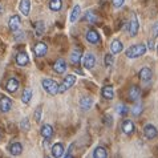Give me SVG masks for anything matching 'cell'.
Here are the masks:
<instances>
[{
  "label": "cell",
  "mask_w": 158,
  "mask_h": 158,
  "mask_svg": "<svg viewBox=\"0 0 158 158\" xmlns=\"http://www.w3.org/2000/svg\"><path fill=\"white\" fill-rule=\"evenodd\" d=\"M49 8H51V11L59 12L61 8H63V0H51L49 2Z\"/></svg>",
  "instance_id": "cell-28"
},
{
  "label": "cell",
  "mask_w": 158,
  "mask_h": 158,
  "mask_svg": "<svg viewBox=\"0 0 158 158\" xmlns=\"http://www.w3.org/2000/svg\"><path fill=\"white\" fill-rule=\"evenodd\" d=\"M113 118H112V116L110 114H108V116H105L104 117V122H105V125H108V126H112V121Z\"/></svg>",
  "instance_id": "cell-37"
},
{
  "label": "cell",
  "mask_w": 158,
  "mask_h": 158,
  "mask_svg": "<svg viewBox=\"0 0 158 158\" xmlns=\"http://www.w3.org/2000/svg\"><path fill=\"white\" fill-rule=\"evenodd\" d=\"M80 14H81V7L80 6H74L72 12H71V17H69L71 23H76V21L78 20V17H80Z\"/></svg>",
  "instance_id": "cell-24"
},
{
  "label": "cell",
  "mask_w": 158,
  "mask_h": 158,
  "mask_svg": "<svg viewBox=\"0 0 158 158\" xmlns=\"http://www.w3.org/2000/svg\"><path fill=\"white\" fill-rule=\"evenodd\" d=\"M21 129L25 130V131H28L29 130V122H28V118H23V121H21Z\"/></svg>",
  "instance_id": "cell-35"
},
{
  "label": "cell",
  "mask_w": 158,
  "mask_h": 158,
  "mask_svg": "<svg viewBox=\"0 0 158 158\" xmlns=\"http://www.w3.org/2000/svg\"><path fill=\"white\" fill-rule=\"evenodd\" d=\"M47 52H48V45L45 43H37L36 45L33 47V53L37 56V57H44V56L47 55Z\"/></svg>",
  "instance_id": "cell-7"
},
{
  "label": "cell",
  "mask_w": 158,
  "mask_h": 158,
  "mask_svg": "<svg viewBox=\"0 0 158 158\" xmlns=\"http://www.w3.org/2000/svg\"><path fill=\"white\" fill-rule=\"evenodd\" d=\"M8 25H10V29L12 31V32H16V31L20 28V25H21L20 16L19 15H14L10 19V21H8Z\"/></svg>",
  "instance_id": "cell-11"
},
{
  "label": "cell",
  "mask_w": 158,
  "mask_h": 158,
  "mask_svg": "<svg viewBox=\"0 0 158 158\" xmlns=\"http://www.w3.org/2000/svg\"><path fill=\"white\" fill-rule=\"evenodd\" d=\"M64 146H63V143H55L53 146H52V157H56V158H59V157H63L64 156Z\"/></svg>",
  "instance_id": "cell-20"
},
{
  "label": "cell",
  "mask_w": 158,
  "mask_h": 158,
  "mask_svg": "<svg viewBox=\"0 0 158 158\" xmlns=\"http://www.w3.org/2000/svg\"><path fill=\"white\" fill-rule=\"evenodd\" d=\"M148 48L143 45V44H134V45L129 47L128 49H126L125 55L128 59H137V57H141L146 53Z\"/></svg>",
  "instance_id": "cell-1"
},
{
  "label": "cell",
  "mask_w": 158,
  "mask_h": 158,
  "mask_svg": "<svg viewBox=\"0 0 158 158\" xmlns=\"http://www.w3.org/2000/svg\"><path fill=\"white\" fill-rule=\"evenodd\" d=\"M41 85H43V89L45 90L48 94L56 96L59 93V84L55 80H52V78H44L41 81Z\"/></svg>",
  "instance_id": "cell-2"
},
{
  "label": "cell",
  "mask_w": 158,
  "mask_h": 158,
  "mask_svg": "<svg viewBox=\"0 0 158 158\" xmlns=\"http://www.w3.org/2000/svg\"><path fill=\"white\" fill-rule=\"evenodd\" d=\"M134 124L131 120H124V122H122V131L126 134V135H130L134 133Z\"/></svg>",
  "instance_id": "cell-13"
},
{
  "label": "cell",
  "mask_w": 158,
  "mask_h": 158,
  "mask_svg": "<svg viewBox=\"0 0 158 158\" xmlns=\"http://www.w3.org/2000/svg\"><path fill=\"white\" fill-rule=\"evenodd\" d=\"M104 63H105V67L106 68H110L113 63H114V57H113V53H106L104 57Z\"/></svg>",
  "instance_id": "cell-33"
},
{
  "label": "cell",
  "mask_w": 158,
  "mask_h": 158,
  "mask_svg": "<svg viewBox=\"0 0 158 158\" xmlns=\"http://www.w3.org/2000/svg\"><path fill=\"white\" fill-rule=\"evenodd\" d=\"M10 153L12 156H20L23 153V145L20 142H14L10 146Z\"/></svg>",
  "instance_id": "cell-22"
},
{
  "label": "cell",
  "mask_w": 158,
  "mask_h": 158,
  "mask_svg": "<svg viewBox=\"0 0 158 158\" xmlns=\"http://www.w3.org/2000/svg\"><path fill=\"white\" fill-rule=\"evenodd\" d=\"M93 157L94 158H106L108 157L106 149H105L104 146H97L94 149V152H93Z\"/></svg>",
  "instance_id": "cell-25"
},
{
  "label": "cell",
  "mask_w": 158,
  "mask_h": 158,
  "mask_svg": "<svg viewBox=\"0 0 158 158\" xmlns=\"http://www.w3.org/2000/svg\"><path fill=\"white\" fill-rule=\"evenodd\" d=\"M21 39H24V33H16L15 35V40H21Z\"/></svg>",
  "instance_id": "cell-41"
},
{
  "label": "cell",
  "mask_w": 158,
  "mask_h": 158,
  "mask_svg": "<svg viewBox=\"0 0 158 158\" xmlns=\"http://www.w3.org/2000/svg\"><path fill=\"white\" fill-rule=\"evenodd\" d=\"M97 20H98L97 15L93 14L92 11H88L86 14H85V21H86V23H89V24H94Z\"/></svg>",
  "instance_id": "cell-31"
},
{
  "label": "cell",
  "mask_w": 158,
  "mask_h": 158,
  "mask_svg": "<svg viewBox=\"0 0 158 158\" xmlns=\"http://www.w3.org/2000/svg\"><path fill=\"white\" fill-rule=\"evenodd\" d=\"M86 37V41L90 43V44H98L101 41V37H100V33L97 32L96 29H89L85 35Z\"/></svg>",
  "instance_id": "cell-8"
},
{
  "label": "cell",
  "mask_w": 158,
  "mask_h": 158,
  "mask_svg": "<svg viewBox=\"0 0 158 158\" xmlns=\"http://www.w3.org/2000/svg\"><path fill=\"white\" fill-rule=\"evenodd\" d=\"M40 133H41V135H43V138H44V139L49 141V139L52 138V135H53V128H52L49 124H45V125H43V126H41Z\"/></svg>",
  "instance_id": "cell-12"
},
{
  "label": "cell",
  "mask_w": 158,
  "mask_h": 158,
  "mask_svg": "<svg viewBox=\"0 0 158 158\" xmlns=\"http://www.w3.org/2000/svg\"><path fill=\"white\" fill-rule=\"evenodd\" d=\"M139 96H141V90H139V88H138V86L133 85V86H130V88H129L128 97H129L130 101H133V102H134V101L139 100Z\"/></svg>",
  "instance_id": "cell-14"
},
{
  "label": "cell",
  "mask_w": 158,
  "mask_h": 158,
  "mask_svg": "<svg viewBox=\"0 0 158 158\" xmlns=\"http://www.w3.org/2000/svg\"><path fill=\"white\" fill-rule=\"evenodd\" d=\"M76 80H77V77L74 76V74H67L63 84L59 85V93H64V92H67L68 89H71V88L76 84Z\"/></svg>",
  "instance_id": "cell-3"
},
{
  "label": "cell",
  "mask_w": 158,
  "mask_h": 158,
  "mask_svg": "<svg viewBox=\"0 0 158 158\" xmlns=\"http://www.w3.org/2000/svg\"><path fill=\"white\" fill-rule=\"evenodd\" d=\"M112 3H113V7L114 8H121L122 6H124L125 0H112Z\"/></svg>",
  "instance_id": "cell-36"
},
{
  "label": "cell",
  "mask_w": 158,
  "mask_h": 158,
  "mask_svg": "<svg viewBox=\"0 0 158 158\" xmlns=\"http://www.w3.org/2000/svg\"><path fill=\"white\" fill-rule=\"evenodd\" d=\"M158 37V21L153 25V39H156Z\"/></svg>",
  "instance_id": "cell-40"
},
{
  "label": "cell",
  "mask_w": 158,
  "mask_h": 158,
  "mask_svg": "<svg viewBox=\"0 0 158 158\" xmlns=\"http://www.w3.org/2000/svg\"><path fill=\"white\" fill-rule=\"evenodd\" d=\"M138 29H139V21L137 19V15L133 14L131 15V19H130V23H129V33L131 37H135L138 33Z\"/></svg>",
  "instance_id": "cell-4"
},
{
  "label": "cell",
  "mask_w": 158,
  "mask_h": 158,
  "mask_svg": "<svg viewBox=\"0 0 158 158\" xmlns=\"http://www.w3.org/2000/svg\"><path fill=\"white\" fill-rule=\"evenodd\" d=\"M73 149H74V143H71L69 145V149H68V153H65V157L69 158L73 156Z\"/></svg>",
  "instance_id": "cell-38"
},
{
  "label": "cell",
  "mask_w": 158,
  "mask_h": 158,
  "mask_svg": "<svg viewBox=\"0 0 158 158\" xmlns=\"http://www.w3.org/2000/svg\"><path fill=\"white\" fill-rule=\"evenodd\" d=\"M44 31H45V25H44V23L43 21H37V23L35 24V33H36V36L37 37L43 36Z\"/></svg>",
  "instance_id": "cell-30"
},
{
  "label": "cell",
  "mask_w": 158,
  "mask_h": 158,
  "mask_svg": "<svg viewBox=\"0 0 158 158\" xmlns=\"http://www.w3.org/2000/svg\"><path fill=\"white\" fill-rule=\"evenodd\" d=\"M138 76H139V78H141L142 81H150L152 80V77H153V72H152V69L150 68H148V67H143L141 71H139V73H138Z\"/></svg>",
  "instance_id": "cell-17"
},
{
  "label": "cell",
  "mask_w": 158,
  "mask_h": 158,
  "mask_svg": "<svg viewBox=\"0 0 158 158\" xmlns=\"http://www.w3.org/2000/svg\"><path fill=\"white\" fill-rule=\"evenodd\" d=\"M2 12H3V7L0 6V14H2Z\"/></svg>",
  "instance_id": "cell-42"
},
{
  "label": "cell",
  "mask_w": 158,
  "mask_h": 158,
  "mask_svg": "<svg viewBox=\"0 0 158 158\" xmlns=\"http://www.w3.org/2000/svg\"><path fill=\"white\" fill-rule=\"evenodd\" d=\"M143 134L148 139H154L158 135V130L154 125L148 124V125H145V128H143Z\"/></svg>",
  "instance_id": "cell-6"
},
{
  "label": "cell",
  "mask_w": 158,
  "mask_h": 158,
  "mask_svg": "<svg viewBox=\"0 0 158 158\" xmlns=\"http://www.w3.org/2000/svg\"><path fill=\"white\" fill-rule=\"evenodd\" d=\"M11 108H12L11 98L7 97V96H2V97H0V112L8 113L11 110Z\"/></svg>",
  "instance_id": "cell-9"
},
{
  "label": "cell",
  "mask_w": 158,
  "mask_h": 158,
  "mask_svg": "<svg viewBox=\"0 0 158 158\" xmlns=\"http://www.w3.org/2000/svg\"><path fill=\"white\" fill-rule=\"evenodd\" d=\"M122 49H124V45H122V43L118 40H113L112 44H110V51L113 55H118L120 52H122Z\"/></svg>",
  "instance_id": "cell-21"
},
{
  "label": "cell",
  "mask_w": 158,
  "mask_h": 158,
  "mask_svg": "<svg viewBox=\"0 0 158 158\" xmlns=\"http://www.w3.org/2000/svg\"><path fill=\"white\" fill-rule=\"evenodd\" d=\"M116 110L118 113V116H126L128 114V112H129V108L126 106V105H124V104H118L116 106Z\"/></svg>",
  "instance_id": "cell-32"
},
{
  "label": "cell",
  "mask_w": 158,
  "mask_h": 158,
  "mask_svg": "<svg viewBox=\"0 0 158 158\" xmlns=\"http://www.w3.org/2000/svg\"><path fill=\"white\" fill-rule=\"evenodd\" d=\"M81 61V51L80 49H74L71 53V63L73 65H78Z\"/></svg>",
  "instance_id": "cell-26"
},
{
  "label": "cell",
  "mask_w": 158,
  "mask_h": 158,
  "mask_svg": "<svg viewBox=\"0 0 158 158\" xmlns=\"http://www.w3.org/2000/svg\"><path fill=\"white\" fill-rule=\"evenodd\" d=\"M154 48H156V45H154V39H150V40L148 41V49L149 51H154Z\"/></svg>",
  "instance_id": "cell-39"
},
{
  "label": "cell",
  "mask_w": 158,
  "mask_h": 158,
  "mask_svg": "<svg viewBox=\"0 0 158 158\" xmlns=\"http://www.w3.org/2000/svg\"><path fill=\"white\" fill-rule=\"evenodd\" d=\"M101 96H102L105 100H113V97H114L113 86L112 85H105L102 89H101Z\"/></svg>",
  "instance_id": "cell-16"
},
{
  "label": "cell",
  "mask_w": 158,
  "mask_h": 158,
  "mask_svg": "<svg viewBox=\"0 0 158 158\" xmlns=\"http://www.w3.org/2000/svg\"><path fill=\"white\" fill-rule=\"evenodd\" d=\"M31 98H32V90L29 88H25L23 92V96H21V102L23 104H29Z\"/></svg>",
  "instance_id": "cell-29"
},
{
  "label": "cell",
  "mask_w": 158,
  "mask_h": 158,
  "mask_svg": "<svg viewBox=\"0 0 158 158\" xmlns=\"http://www.w3.org/2000/svg\"><path fill=\"white\" fill-rule=\"evenodd\" d=\"M142 110H143V105H142L141 101H139V100L134 101V105L131 106V113H133V116L138 117L142 113Z\"/></svg>",
  "instance_id": "cell-23"
},
{
  "label": "cell",
  "mask_w": 158,
  "mask_h": 158,
  "mask_svg": "<svg viewBox=\"0 0 158 158\" xmlns=\"http://www.w3.org/2000/svg\"><path fill=\"white\" fill-rule=\"evenodd\" d=\"M16 64L19 65V67H25V65L29 64V57L27 53H24V52H20V53L16 55Z\"/></svg>",
  "instance_id": "cell-18"
},
{
  "label": "cell",
  "mask_w": 158,
  "mask_h": 158,
  "mask_svg": "<svg viewBox=\"0 0 158 158\" xmlns=\"http://www.w3.org/2000/svg\"><path fill=\"white\" fill-rule=\"evenodd\" d=\"M67 63H65V60L63 59H57L55 61V64H53V71L57 73V74H63L65 73V71H67Z\"/></svg>",
  "instance_id": "cell-10"
},
{
  "label": "cell",
  "mask_w": 158,
  "mask_h": 158,
  "mask_svg": "<svg viewBox=\"0 0 158 158\" xmlns=\"http://www.w3.org/2000/svg\"><path fill=\"white\" fill-rule=\"evenodd\" d=\"M33 118L36 122H40L41 121V106H37L36 110H35V114H33Z\"/></svg>",
  "instance_id": "cell-34"
},
{
  "label": "cell",
  "mask_w": 158,
  "mask_h": 158,
  "mask_svg": "<svg viewBox=\"0 0 158 158\" xmlns=\"http://www.w3.org/2000/svg\"><path fill=\"white\" fill-rule=\"evenodd\" d=\"M82 65L85 69H93L96 65V56L93 53H86L82 57Z\"/></svg>",
  "instance_id": "cell-5"
},
{
  "label": "cell",
  "mask_w": 158,
  "mask_h": 158,
  "mask_svg": "<svg viewBox=\"0 0 158 158\" xmlns=\"http://www.w3.org/2000/svg\"><path fill=\"white\" fill-rule=\"evenodd\" d=\"M19 10L24 16H28L31 11V0H20Z\"/></svg>",
  "instance_id": "cell-19"
},
{
  "label": "cell",
  "mask_w": 158,
  "mask_h": 158,
  "mask_svg": "<svg viewBox=\"0 0 158 158\" xmlns=\"http://www.w3.org/2000/svg\"><path fill=\"white\" fill-rule=\"evenodd\" d=\"M92 104H93V101L89 97H81V100H80V106L82 110H89L92 108Z\"/></svg>",
  "instance_id": "cell-27"
},
{
  "label": "cell",
  "mask_w": 158,
  "mask_h": 158,
  "mask_svg": "<svg viewBox=\"0 0 158 158\" xmlns=\"http://www.w3.org/2000/svg\"><path fill=\"white\" fill-rule=\"evenodd\" d=\"M6 89L10 92V93H15V92L19 89V81H17L15 77L8 78V81H7V84H6Z\"/></svg>",
  "instance_id": "cell-15"
}]
</instances>
